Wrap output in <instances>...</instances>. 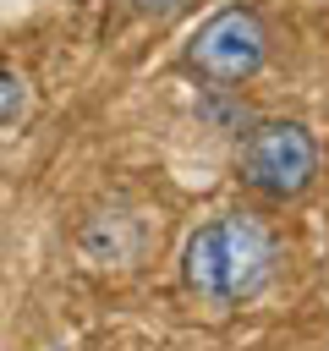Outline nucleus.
<instances>
[{
    "label": "nucleus",
    "mask_w": 329,
    "mask_h": 351,
    "mask_svg": "<svg viewBox=\"0 0 329 351\" xmlns=\"http://www.w3.org/2000/svg\"><path fill=\"white\" fill-rule=\"evenodd\" d=\"M274 269H280V241L247 208H225L203 219L181 247V285L208 307H241L263 296Z\"/></svg>",
    "instance_id": "nucleus-1"
},
{
    "label": "nucleus",
    "mask_w": 329,
    "mask_h": 351,
    "mask_svg": "<svg viewBox=\"0 0 329 351\" xmlns=\"http://www.w3.org/2000/svg\"><path fill=\"white\" fill-rule=\"evenodd\" d=\"M236 176L269 203H296L318 181V137L302 121H258L236 148Z\"/></svg>",
    "instance_id": "nucleus-2"
},
{
    "label": "nucleus",
    "mask_w": 329,
    "mask_h": 351,
    "mask_svg": "<svg viewBox=\"0 0 329 351\" xmlns=\"http://www.w3.org/2000/svg\"><path fill=\"white\" fill-rule=\"evenodd\" d=\"M263 60H269V22L241 0L203 16L181 49V66L208 88H241L263 71Z\"/></svg>",
    "instance_id": "nucleus-3"
},
{
    "label": "nucleus",
    "mask_w": 329,
    "mask_h": 351,
    "mask_svg": "<svg viewBox=\"0 0 329 351\" xmlns=\"http://www.w3.org/2000/svg\"><path fill=\"white\" fill-rule=\"evenodd\" d=\"M27 115V77L22 71H11L5 60H0V132L5 126H16Z\"/></svg>",
    "instance_id": "nucleus-4"
},
{
    "label": "nucleus",
    "mask_w": 329,
    "mask_h": 351,
    "mask_svg": "<svg viewBox=\"0 0 329 351\" xmlns=\"http://www.w3.org/2000/svg\"><path fill=\"white\" fill-rule=\"evenodd\" d=\"M132 11H137V16H148V22H170V16L192 11V0H132Z\"/></svg>",
    "instance_id": "nucleus-5"
}]
</instances>
